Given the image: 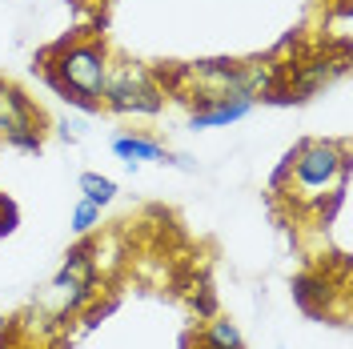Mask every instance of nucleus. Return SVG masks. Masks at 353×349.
I'll return each mask as SVG.
<instances>
[{"label":"nucleus","instance_id":"f257e3e1","mask_svg":"<svg viewBox=\"0 0 353 349\" xmlns=\"http://www.w3.org/2000/svg\"><path fill=\"white\" fill-rule=\"evenodd\" d=\"M345 181H350V149L341 141H301L285 153V189L297 205H313V209H325V205H341L345 193Z\"/></svg>","mask_w":353,"mask_h":349},{"label":"nucleus","instance_id":"f03ea898","mask_svg":"<svg viewBox=\"0 0 353 349\" xmlns=\"http://www.w3.org/2000/svg\"><path fill=\"white\" fill-rule=\"evenodd\" d=\"M44 81L65 97L68 105L97 112L101 109V88L109 77V48L105 41L88 37V41H72V44H57L44 52Z\"/></svg>","mask_w":353,"mask_h":349},{"label":"nucleus","instance_id":"7ed1b4c3","mask_svg":"<svg viewBox=\"0 0 353 349\" xmlns=\"http://www.w3.org/2000/svg\"><path fill=\"white\" fill-rule=\"evenodd\" d=\"M101 109H112L121 117H157L165 109V88L157 85V72L145 65H109L105 88H101Z\"/></svg>","mask_w":353,"mask_h":349},{"label":"nucleus","instance_id":"20e7f679","mask_svg":"<svg viewBox=\"0 0 353 349\" xmlns=\"http://www.w3.org/2000/svg\"><path fill=\"white\" fill-rule=\"evenodd\" d=\"M0 137L24 149V153H41L44 132H41V112L32 109V101L24 97L17 85H4L0 81Z\"/></svg>","mask_w":353,"mask_h":349},{"label":"nucleus","instance_id":"39448f33","mask_svg":"<svg viewBox=\"0 0 353 349\" xmlns=\"http://www.w3.org/2000/svg\"><path fill=\"white\" fill-rule=\"evenodd\" d=\"M253 112V101H213L205 109H193L189 117V129H225L233 121H241Z\"/></svg>","mask_w":353,"mask_h":349},{"label":"nucleus","instance_id":"423d86ee","mask_svg":"<svg viewBox=\"0 0 353 349\" xmlns=\"http://www.w3.org/2000/svg\"><path fill=\"white\" fill-rule=\"evenodd\" d=\"M112 153L121 157L125 165H137V161H173V157L165 153V145L153 141V137H141V132H125V137H117L112 141Z\"/></svg>","mask_w":353,"mask_h":349},{"label":"nucleus","instance_id":"0eeeda50","mask_svg":"<svg viewBox=\"0 0 353 349\" xmlns=\"http://www.w3.org/2000/svg\"><path fill=\"white\" fill-rule=\"evenodd\" d=\"M205 349H245L241 329L233 326L229 317H213L205 329Z\"/></svg>","mask_w":353,"mask_h":349},{"label":"nucleus","instance_id":"6e6552de","mask_svg":"<svg viewBox=\"0 0 353 349\" xmlns=\"http://www.w3.org/2000/svg\"><path fill=\"white\" fill-rule=\"evenodd\" d=\"M81 193H85V201H92V205H109L112 197H117V181L112 177H101V173H81Z\"/></svg>","mask_w":353,"mask_h":349},{"label":"nucleus","instance_id":"1a4fd4ad","mask_svg":"<svg viewBox=\"0 0 353 349\" xmlns=\"http://www.w3.org/2000/svg\"><path fill=\"white\" fill-rule=\"evenodd\" d=\"M97 225H101V205H92V201L81 197L77 209H72V233H77V237H88Z\"/></svg>","mask_w":353,"mask_h":349},{"label":"nucleus","instance_id":"9d476101","mask_svg":"<svg viewBox=\"0 0 353 349\" xmlns=\"http://www.w3.org/2000/svg\"><path fill=\"white\" fill-rule=\"evenodd\" d=\"M4 326H8V321H4V313H0V337H4Z\"/></svg>","mask_w":353,"mask_h":349}]
</instances>
